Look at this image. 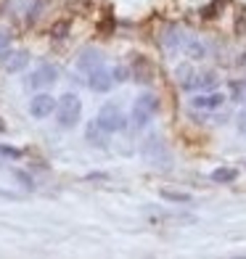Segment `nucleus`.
<instances>
[{"instance_id":"obj_1","label":"nucleus","mask_w":246,"mask_h":259,"mask_svg":"<svg viewBox=\"0 0 246 259\" xmlns=\"http://www.w3.org/2000/svg\"><path fill=\"white\" fill-rule=\"evenodd\" d=\"M140 156H143L151 167H156V169H167L170 164H172V154H170V148L164 146V138L161 135H148L143 140V146H140Z\"/></svg>"},{"instance_id":"obj_2","label":"nucleus","mask_w":246,"mask_h":259,"mask_svg":"<svg viewBox=\"0 0 246 259\" xmlns=\"http://www.w3.org/2000/svg\"><path fill=\"white\" fill-rule=\"evenodd\" d=\"M79 114H82V101L74 96V93H66V96L58 98V103H56V122H58V127H64V130L77 127Z\"/></svg>"},{"instance_id":"obj_3","label":"nucleus","mask_w":246,"mask_h":259,"mask_svg":"<svg viewBox=\"0 0 246 259\" xmlns=\"http://www.w3.org/2000/svg\"><path fill=\"white\" fill-rule=\"evenodd\" d=\"M156 114H159V98L154 96V93H140V96L133 101L130 119H133L135 127H146Z\"/></svg>"},{"instance_id":"obj_4","label":"nucleus","mask_w":246,"mask_h":259,"mask_svg":"<svg viewBox=\"0 0 246 259\" xmlns=\"http://www.w3.org/2000/svg\"><path fill=\"white\" fill-rule=\"evenodd\" d=\"M98 124L106 130L109 135H114V133H125L127 130V116H125V111L119 109V103H114V101H109V103H103V109L98 111Z\"/></svg>"},{"instance_id":"obj_5","label":"nucleus","mask_w":246,"mask_h":259,"mask_svg":"<svg viewBox=\"0 0 246 259\" xmlns=\"http://www.w3.org/2000/svg\"><path fill=\"white\" fill-rule=\"evenodd\" d=\"M56 79H58V69L53 64H43L27 77V88L29 90H43V88H51Z\"/></svg>"},{"instance_id":"obj_6","label":"nucleus","mask_w":246,"mask_h":259,"mask_svg":"<svg viewBox=\"0 0 246 259\" xmlns=\"http://www.w3.org/2000/svg\"><path fill=\"white\" fill-rule=\"evenodd\" d=\"M56 98L48 96V93H40V96H34L29 101V114L34 116V119H48V116L56 111Z\"/></svg>"},{"instance_id":"obj_7","label":"nucleus","mask_w":246,"mask_h":259,"mask_svg":"<svg viewBox=\"0 0 246 259\" xmlns=\"http://www.w3.org/2000/svg\"><path fill=\"white\" fill-rule=\"evenodd\" d=\"M88 88H90L93 93H109V90L114 88V77H111V72H106L103 66L93 69V72L88 74Z\"/></svg>"},{"instance_id":"obj_8","label":"nucleus","mask_w":246,"mask_h":259,"mask_svg":"<svg viewBox=\"0 0 246 259\" xmlns=\"http://www.w3.org/2000/svg\"><path fill=\"white\" fill-rule=\"evenodd\" d=\"M27 64H29V53H27V51H14V53L3 51V53H0V66H3L6 72H11V74L21 72Z\"/></svg>"},{"instance_id":"obj_9","label":"nucleus","mask_w":246,"mask_h":259,"mask_svg":"<svg viewBox=\"0 0 246 259\" xmlns=\"http://www.w3.org/2000/svg\"><path fill=\"white\" fill-rule=\"evenodd\" d=\"M225 103V96L222 93H201V96H193L191 98V109L196 111H215Z\"/></svg>"},{"instance_id":"obj_10","label":"nucleus","mask_w":246,"mask_h":259,"mask_svg":"<svg viewBox=\"0 0 246 259\" xmlns=\"http://www.w3.org/2000/svg\"><path fill=\"white\" fill-rule=\"evenodd\" d=\"M98 66H103V53L98 51V48H85L79 53V58H77V69L79 72H93V69H98Z\"/></svg>"},{"instance_id":"obj_11","label":"nucleus","mask_w":246,"mask_h":259,"mask_svg":"<svg viewBox=\"0 0 246 259\" xmlns=\"http://www.w3.org/2000/svg\"><path fill=\"white\" fill-rule=\"evenodd\" d=\"M106 135H109V133L98 124V119H96V122H90L88 130H85L88 143H90V146H98V148H106Z\"/></svg>"},{"instance_id":"obj_12","label":"nucleus","mask_w":246,"mask_h":259,"mask_svg":"<svg viewBox=\"0 0 246 259\" xmlns=\"http://www.w3.org/2000/svg\"><path fill=\"white\" fill-rule=\"evenodd\" d=\"M175 77H178V85H180L183 90H191V88H196V77H198V74L193 72L191 64H183V66H178Z\"/></svg>"},{"instance_id":"obj_13","label":"nucleus","mask_w":246,"mask_h":259,"mask_svg":"<svg viewBox=\"0 0 246 259\" xmlns=\"http://www.w3.org/2000/svg\"><path fill=\"white\" fill-rule=\"evenodd\" d=\"M188 40H191V37H185V32H183L180 27H170L167 37H164V45H167V48H172V51H180V48H185V45H188Z\"/></svg>"},{"instance_id":"obj_14","label":"nucleus","mask_w":246,"mask_h":259,"mask_svg":"<svg viewBox=\"0 0 246 259\" xmlns=\"http://www.w3.org/2000/svg\"><path fill=\"white\" fill-rule=\"evenodd\" d=\"M212 183H217V185H228V183H236L238 180V169H233V167H217L212 175Z\"/></svg>"},{"instance_id":"obj_15","label":"nucleus","mask_w":246,"mask_h":259,"mask_svg":"<svg viewBox=\"0 0 246 259\" xmlns=\"http://www.w3.org/2000/svg\"><path fill=\"white\" fill-rule=\"evenodd\" d=\"M159 196L164 198V201H172V204H191L193 201V196L191 193H180V191H159Z\"/></svg>"},{"instance_id":"obj_16","label":"nucleus","mask_w":246,"mask_h":259,"mask_svg":"<svg viewBox=\"0 0 246 259\" xmlns=\"http://www.w3.org/2000/svg\"><path fill=\"white\" fill-rule=\"evenodd\" d=\"M185 53H188V58H193V61H198V58H204L207 56V48H204V42H198V40H188V45L183 48Z\"/></svg>"},{"instance_id":"obj_17","label":"nucleus","mask_w":246,"mask_h":259,"mask_svg":"<svg viewBox=\"0 0 246 259\" xmlns=\"http://www.w3.org/2000/svg\"><path fill=\"white\" fill-rule=\"evenodd\" d=\"M215 85H217V74L215 72H207V74H198L196 77V88L209 90V88H215Z\"/></svg>"},{"instance_id":"obj_18","label":"nucleus","mask_w":246,"mask_h":259,"mask_svg":"<svg viewBox=\"0 0 246 259\" xmlns=\"http://www.w3.org/2000/svg\"><path fill=\"white\" fill-rule=\"evenodd\" d=\"M111 77H114V82H127V77H130V69H127V66H114Z\"/></svg>"},{"instance_id":"obj_19","label":"nucleus","mask_w":246,"mask_h":259,"mask_svg":"<svg viewBox=\"0 0 246 259\" xmlns=\"http://www.w3.org/2000/svg\"><path fill=\"white\" fill-rule=\"evenodd\" d=\"M0 154H3V156H11V159H19L21 151H19V148H11V146H0Z\"/></svg>"},{"instance_id":"obj_20","label":"nucleus","mask_w":246,"mask_h":259,"mask_svg":"<svg viewBox=\"0 0 246 259\" xmlns=\"http://www.w3.org/2000/svg\"><path fill=\"white\" fill-rule=\"evenodd\" d=\"M8 42H11V37H8V34H3V32H0V53H3V51L8 48Z\"/></svg>"},{"instance_id":"obj_21","label":"nucleus","mask_w":246,"mask_h":259,"mask_svg":"<svg viewBox=\"0 0 246 259\" xmlns=\"http://www.w3.org/2000/svg\"><path fill=\"white\" fill-rule=\"evenodd\" d=\"M241 133H246V114H241V124H238Z\"/></svg>"}]
</instances>
